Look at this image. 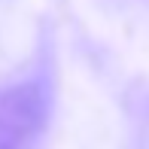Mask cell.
<instances>
[{"mask_svg":"<svg viewBox=\"0 0 149 149\" xmlns=\"http://www.w3.org/2000/svg\"><path fill=\"white\" fill-rule=\"evenodd\" d=\"M52 116V88L33 76L0 88V149H31Z\"/></svg>","mask_w":149,"mask_h":149,"instance_id":"obj_1","label":"cell"}]
</instances>
